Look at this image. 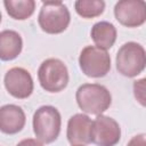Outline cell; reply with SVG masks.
Here are the masks:
<instances>
[{"label": "cell", "mask_w": 146, "mask_h": 146, "mask_svg": "<svg viewBox=\"0 0 146 146\" xmlns=\"http://www.w3.org/2000/svg\"><path fill=\"white\" fill-rule=\"evenodd\" d=\"M3 83L9 95L17 99H25L30 97L34 88L31 73L23 67L9 68L5 74Z\"/></svg>", "instance_id": "9"}, {"label": "cell", "mask_w": 146, "mask_h": 146, "mask_svg": "<svg viewBox=\"0 0 146 146\" xmlns=\"http://www.w3.org/2000/svg\"><path fill=\"white\" fill-rule=\"evenodd\" d=\"M132 91L136 100L144 107H146V78L133 81Z\"/></svg>", "instance_id": "16"}, {"label": "cell", "mask_w": 146, "mask_h": 146, "mask_svg": "<svg viewBox=\"0 0 146 146\" xmlns=\"http://www.w3.org/2000/svg\"><path fill=\"white\" fill-rule=\"evenodd\" d=\"M116 21L127 27H138L146 22V2L143 0H120L114 6Z\"/></svg>", "instance_id": "8"}, {"label": "cell", "mask_w": 146, "mask_h": 146, "mask_svg": "<svg viewBox=\"0 0 146 146\" xmlns=\"http://www.w3.org/2000/svg\"><path fill=\"white\" fill-rule=\"evenodd\" d=\"M74 8L82 18H94L104 13L105 2L103 0H78L74 3Z\"/></svg>", "instance_id": "15"}, {"label": "cell", "mask_w": 146, "mask_h": 146, "mask_svg": "<svg viewBox=\"0 0 146 146\" xmlns=\"http://www.w3.org/2000/svg\"><path fill=\"white\" fill-rule=\"evenodd\" d=\"M92 121L87 114L76 113L68 119L66 137L72 146L88 145L91 143Z\"/></svg>", "instance_id": "10"}, {"label": "cell", "mask_w": 146, "mask_h": 146, "mask_svg": "<svg viewBox=\"0 0 146 146\" xmlns=\"http://www.w3.org/2000/svg\"><path fill=\"white\" fill-rule=\"evenodd\" d=\"M3 6L7 14L17 21H24L31 17L35 9L34 0H5Z\"/></svg>", "instance_id": "14"}, {"label": "cell", "mask_w": 146, "mask_h": 146, "mask_svg": "<svg viewBox=\"0 0 146 146\" xmlns=\"http://www.w3.org/2000/svg\"><path fill=\"white\" fill-rule=\"evenodd\" d=\"M16 146H43L42 143L38 139H33V138H26L21 140Z\"/></svg>", "instance_id": "18"}, {"label": "cell", "mask_w": 146, "mask_h": 146, "mask_svg": "<svg viewBox=\"0 0 146 146\" xmlns=\"http://www.w3.org/2000/svg\"><path fill=\"white\" fill-rule=\"evenodd\" d=\"M32 124L36 139L43 144H50L55 141L60 133L62 116L56 107L43 105L34 112Z\"/></svg>", "instance_id": "2"}, {"label": "cell", "mask_w": 146, "mask_h": 146, "mask_svg": "<svg viewBox=\"0 0 146 146\" xmlns=\"http://www.w3.org/2000/svg\"><path fill=\"white\" fill-rule=\"evenodd\" d=\"M127 146H146V133H138L133 136L128 141Z\"/></svg>", "instance_id": "17"}, {"label": "cell", "mask_w": 146, "mask_h": 146, "mask_svg": "<svg viewBox=\"0 0 146 146\" xmlns=\"http://www.w3.org/2000/svg\"><path fill=\"white\" fill-rule=\"evenodd\" d=\"M23 39L14 30H3L0 33V58L2 60H13L22 52Z\"/></svg>", "instance_id": "12"}, {"label": "cell", "mask_w": 146, "mask_h": 146, "mask_svg": "<svg viewBox=\"0 0 146 146\" xmlns=\"http://www.w3.org/2000/svg\"><path fill=\"white\" fill-rule=\"evenodd\" d=\"M79 65L84 75L95 79L104 78L111 70V56L97 46H87L80 52Z\"/></svg>", "instance_id": "6"}, {"label": "cell", "mask_w": 146, "mask_h": 146, "mask_svg": "<svg viewBox=\"0 0 146 146\" xmlns=\"http://www.w3.org/2000/svg\"><path fill=\"white\" fill-rule=\"evenodd\" d=\"M117 72L125 78H135L146 67V50L135 41L123 43L115 57Z\"/></svg>", "instance_id": "3"}, {"label": "cell", "mask_w": 146, "mask_h": 146, "mask_svg": "<svg viewBox=\"0 0 146 146\" xmlns=\"http://www.w3.org/2000/svg\"><path fill=\"white\" fill-rule=\"evenodd\" d=\"M70 22V10L62 1L42 2L38 16V23L43 32L48 34L62 33L68 27Z\"/></svg>", "instance_id": "4"}, {"label": "cell", "mask_w": 146, "mask_h": 146, "mask_svg": "<svg viewBox=\"0 0 146 146\" xmlns=\"http://www.w3.org/2000/svg\"><path fill=\"white\" fill-rule=\"evenodd\" d=\"M38 79L43 90L59 92L67 87L70 75L64 62L58 58H48L39 66Z\"/></svg>", "instance_id": "5"}, {"label": "cell", "mask_w": 146, "mask_h": 146, "mask_svg": "<svg viewBox=\"0 0 146 146\" xmlns=\"http://www.w3.org/2000/svg\"><path fill=\"white\" fill-rule=\"evenodd\" d=\"M76 146H83V145H76Z\"/></svg>", "instance_id": "19"}, {"label": "cell", "mask_w": 146, "mask_h": 146, "mask_svg": "<svg viewBox=\"0 0 146 146\" xmlns=\"http://www.w3.org/2000/svg\"><path fill=\"white\" fill-rule=\"evenodd\" d=\"M121 138L120 124L111 116L97 115L92 121L91 143L97 146H115Z\"/></svg>", "instance_id": "7"}, {"label": "cell", "mask_w": 146, "mask_h": 146, "mask_svg": "<svg viewBox=\"0 0 146 146\" xmlns=\"http://www.w3.org/2000/svg\"><path fill=\"white\" fill-rule=\"evenodd\" d=\"M75 99L82 112L92 115H100L112 104V95L108 89L99 83H83L76 92Z\"/></svg>", "instance_id": "1"}, {"label": "cell", "mask_w": 146, "mask_h": 146, "mask_svg": "<svg viewBox=\"0 0 146 146\" xmlns=\"http://www.w3.org/2000/svg\"><path fill=\"white\" fill-rule=\"evenodd\" d=\"M26 116L21 106L7 104L0 108V130L7 135H15L24 128Z\"/></svg>", "instance_id": "11"}, {"label": "cell", "mask_w": 146, "mask_h": 146, "mask_svg": "<svg viewBox=\"0 0 146 146\" xmlns=\"http://www.w3.org/2000/svg\"><path fill=\"white\" fill-rule=\"evenodd\" d=\"M116 29L115 26L106 21H100L94 24L90 31V36L98 48L107 50L112 48L116 41Z\"/></svg>", "instance_id": "13"}]
</instances>
